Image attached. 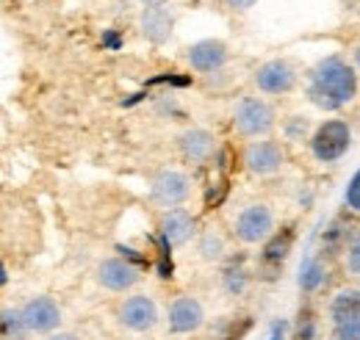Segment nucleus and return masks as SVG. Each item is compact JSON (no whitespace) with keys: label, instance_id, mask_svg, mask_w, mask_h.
Wrapping results in <instances>:
<instances>
[{"label":"nucleus","instance_id":"nucleus-1","mask_svg":"<svg viewBox=\"0 0 360 340\" xmlns=\"http://www.w3.org/2000/svg\"><path fill=\"white\" fill-rule=\"evenodd\" d=\"M308 100L321 111H341L355 103L360 91L358 67L344 55H324L308 75Z\"/></svg>","mask_w":360,"mask_h":340},{"label":"nucleus","instance_id":"nucleus-13","mask_svg":"<svg viewBox=\"0 0 360 340\" xmlns=\"http://www.w3.org/2000/svg\"><path fill=\"white\" fill-rule=\"evenodd\" d=\"M230 58V50L222 39H200L186 50V64L200 72V75H214L219 72Z\"/></svg>","mask_w":360,"mask_h":340},{"label":"nucleus","instance_id":"nucleus-3","mask_svg":"<svg viewBox=\"0 0 360 340\" xmlns=\"http://www.w3.org/2000/svg\"><path fill=\"white\" fill-rule=\"evenodd\" d=\"M333 340H360V285L335 291L327 307Z\"/></svg>","mask_w":360,"mask_h":340},{"label":"nucleus","instance_id":"nucleus-2","mask_svg":"<svg viewBox=\"0 0 360 340\" xmlns=\"http://www.w3.org/2000/svg\"><path fill=\"white\" fill-rule=\"evenodd\" d=\"M311 155L316 164H338L349 147H352V128L347 119H324L321 125H316L311 138H308Z\"/></svg>","mask_w":360,"mask_h":340},{"label":"nucleus","instance_id":"nucleus-25","mask_svg":"<svg viewBox=\"0 0 360 340\" xmlns=\"http://www.w3.org/2000/svg\"><path fill=\"white\" fill-rule=\"evenodd\" d=\"M308 130H311L308 117H291V119L285 122V136H288L291 141H302V138L308 136Z\"/></svg>","mask_w":360,"mask_h":340},{"label":"nucleus","instance_id":"nucleus-11","mask_svg":"<svg viewBox=\"0 0 360 340\" xmlns=\"http://www.w3.org/2000/svg\"><path fill=\"white\" fill-rule=\"evenodd\" d=\"M117 318L131 332H150L158 324V304L147 294H134L117 307Z\"/></svg>","mask_w":360,"mask_h":340},{"label":"nucleus","instance_id":"nucleus-16","mask_svg":"<svg viewBox=\"0 0 360 340\" xmlns=\"http://www.w3.org/2000/svg\"><path fill=\"white\" fill-rule=\"evenodd\" d=\"M139 28H141V37L153 44H164L169 42L172 37V28H175V14L169 6L164 3H153V6H144L141 14H139Z\"/></svg>","mask_w":360,"mask_h":340},{"label":"nucleus","instance_id":"nucleus-4","mask_svg":"<svg viewBox=\"0 0 360 340\" xmlns=\"http://www.w3.org/2000/svg\"><path fill=\"white\" fill-rule=\"evenodd\" d=\"M274 119H277L274 108L264 97H255V94H244L233 108V128L250 141L269 138V133L274 130Z\"/></svg>","mask_w":360,"mask_h":340},{"label":"nucleus","instance_id":"nucleus-9","mask_svg":"<svg viewBox=\"0 0 360 340\" xmlns=\"http://www.w3.org/2000/svg\"><path fill=\"white\" fill-rule=\"evenodd\" d=\"M22 321L31 335H53L61 324V307L53 296H34L28 299L22 307Z\"/></svg>","mask_w":360,"mask_h":340},{"label":"nucleus","instance_id":"nucleus-6","mask_svg":"<svg viewBox=\"0 0 360 340\" xmlns=\"http://www.w3.org/2000/svg\"><path fill=\"white\" fill-rule=\"evenodd\" d=\"M233 233H236V238H238L241 244H247V247L266 244L271 235L277 233V230H274V213H271V208L264 205V202L247 205L244 211L236 216Z\"/></svg>","mask_w":360,"mask_h":340},{"label":"nucleus","instance_id":"nucleus-12","mask_svg":"<svg viewBox=\"0 0 360 340\" xmlns=\"http://www.w3.org/2000/svg\"><path fill=\"white\" fill-rule=\"evenodd\" d=\"M139 280H141V268L125 257H105L97 266V282H100V288H105L111 294L131 291Z\"/></svg>","mask_w":360,"mask_h":340},{"label":"nucleus","instance_id":"nucleus-8","mask_svg":"<svg viewBox=\"0 0 360 340\" xmlns=\"http://www.w3.org/2000/svg\"><path fill=\"white\" fill-rule=\"evenodd\" d=\"M297 81H300V72H297V67L288 58H269L252 75V84L258 86V91L271 94V97L294 91Z\"/></svg>","mask_w":360,"mask_h":340},{"label":"nucleus","instance_id":"nucleus-14","mask_svg":"<svg viewBox=\"0 0 360 340\" xmlns=\"http://www.w3.org/2000/svg\"><path fill=\"white\" fill-rule=\"evenodd\" d=\"M178 150L183 161L194 166H205L217 155V136L205 128H188L178 136Z\"/></svg>","mask_w":360,"mask_h":340},{"label":"nucleus","instance_id":"nucleus-18","mask_svg":"<svg viewBox=\"0 0 360 340\" xmlns=\"http://www.w3.org/2000/svg\"><path fill=\"white\" fill-rule=\"evenodd\" d=\"M291 241H294V233L291 230H280V233H274L269 241H266V249H264V266H280L285 255H288V249H291Z\"/></svg>","mask_w":360,"mask_h":340},{"label":"nucleus","instance_id":"nucleus-5","mask_svg":"<svg viewBox=\"0 0 360 340\" xmlns=\"http://www.w3.org/2000/svg\"><path fill=\"white\" fill-rule=\"evenodd\" d=\"M191 177L180 169H161L153 174L150 180V200L153 205L172 211V208H183V202L191 197Z\"/></svg>","mask_w":360,"mask_h":340},{"label":"nucleus","instance_id":"nucleus-29","mask_svg":"<svg viewBox=\"0 0 360 340\" xmlns=\"http://www.w3.org/2000/svg\"><path fill=\"white\" fill-rule=\"evenodd\" d=\"M352 64L358 67V72H360V44L355 47V50H352Z\"/></svg>","mask_w":360,"mask_h":340},{"label":"nucleus","instance_id":"nucleus-10","mask_svg":"<svg viewBox=\"0 0 360 340\" xmlns=\"http://www.w3.org/2000/svg\"><path fill=\"white\" fill-rule=\"evenodd\" d=\"M205 324V307L202 301L188 294L175 296L167 307V327L172 335H191Z\"/></svg>","mask_w":360,"mask_h":340},{"label":"nucleus","instance_id":"nucleus-19","mask_svg":"<svg viewBox=\"0 0 360 340\" xmlns=\"http://www.w3.org/2000/svg\"><path fill=\"white\" fill-rule=\"evenodd\" d=\"M197 252H200L202 260L217 263V260H222V255H225V238H222L217 230H208V233L200 235V241H197Z\"/></svg>","mask_w":360,"mask_h":340},{"label":"nucleus","instance_id":"nucleus-27","mask_svg":"<svg viewBox=\"0 0 360 340\" xmlns=\"http://www.w3.org/2000/svg\"><path fill=\"white\" fill-rule=\"evenodd\" d=\"M269 340H285V324H283V321H277V324L271 327Z\"/></svg>","mask_w":360,"mask_h":340},{"label":"nucleus","instance_id":"nucleus-26","mask_svg":"<svg viewBox=\"0 0 360 340\" xmlns=\"http://www.w3.org/2000/svg\"><path fill=\"white\" fill-rule=\"evenodd\" d=\"M222 3H225L230 11H250L258 0H222Z\"/></svg>","mask_w":360,"mask_h":340},{"label":"nucleus","instance_id":"nucleus-24","mask_svg":"<svg viewBox=\"0 0 360 340\" xmlns=\"http://www.w3.org/2000/svg\"><path fill=\"white\" fill-rule=\"evenodd\" d=\"M291 340H316V318L305 310L297 321V329H294V338Z\"/></svg>","mask_w":360,"mask_h":340},{"label":"nucleus","instance_id":"nucleus-28","mask_svg":"<svg viewBox=\"0 0 360 340\" xmlns=\"http://www.w3.org/2000/svg\"><path fill=\"white\" fill-rule=\"evenodd\" d=\"M47 340H81V338L72 335V332H53V335H47Z\"/></svg>","mask_w":360,"mask_h":340},{"label":"nucleus","instance_id":"nucleus-23","mask_svg":"<svg viewBox=\"0 0 360 340\" xmlns=\"http://www.w3.org/2000/svg\"><path fill=\"white\" fill-rule=\"evenodd\" d=\"M347 268L352 277L360 280V230H355L347 241Z\"/></svg>","mask_w":360,"mask_h":340},{"label":"nucleus","instance_id":"nucleus-20","mask_svg":"<svg viewBox=\"0 0 360 340\" xmlns=\"http://www.w3.org/2000/svg\"><path fill=\"white\" fill-rule=\"evenodd\" d=\"M0 324H3V340H25L31 335L28 327H25V321H22V313H20V310L6 307Z\"/></svg>","mask_w":360,"mask_h":340},{"label":"nucleus","instance_id":"nucleus-21","mask_svg":"<svg viewBox=\"0 0 360 340\" xmlns=\"http://www.w3.org/2000/svg\"><path fill=\"white\" fill-rule=\"evenodd\" d=\"M222 285L230 296H241L250 285V274L241 268V266H230L225 274H222Z\"/></svg>","mask_w":360,"mask_h":340},{"label":"nucleus","instance_id":"nucleus-15","mask_svg":"<svg viewBox=\"0 0 360 340\" xmlns=\"http://www.w3.org/2000/svg\"><path fill=\"white\" fill-rule=\"evenodd\" d=\"M158 233L167 247H183L197 235V218L188 208H172L161 213Z\"/></svg>","mask_w":360,"mask_h":340},{"label":"nucleus","instance_id":"nucleus-30","mask_svg":"<svg viewBox=\"0 0 360 340\" xmlns=\"http://www.w3.org/2000/svg\"><path fill=\"white\" fill-rule=\"evenodd\" d=\"M144 6H153V3H164V0H141Z\"/></svg>","mask_w":360,"mask_h":340},{"label":"nucleus","instance_id":"nucleus-7","mask_svg":"<svg viewBox=\"0 0 360 340\" xmlns=\"http://www.w3.org/2000/svg\"><path fill=\"white\" fill-rule=\"evenodd\" d=\"M244 169L255 177H271L285 166V150L274 138H255L244 147Z\"/></svg>","mask_w":360,"mask_h":340},{"label":"nucleus","instance_id":"nucleus-17","mask_svg":"<svg viewBox=\"0 0 360 340\" xmlns=\"http://www.w3.org/2000/svg\"><path fill=\"white\" fill-rule=\"evenodd\" d=\"M300 288L305 291V294H316L324 282H327V268H324V263H321V257L316 255H305L302 260V266H300Z\"/></svg>","mask_w":360,"mask_h":340},{"label":"nucleus","instance_id":"nucleus-22","mask_svg":"<svg viewBox=\"0 0 360 340\" xmlns=\"http://www.w3.org/2000/svg\"><path fill=\"white\" fill-rule=\"evenodd\" d=\"M344 208L349 213L360 216V166L355 169V174L349 177L347 188H344Z\"/></svg>","mask_w":360,"mask_h":340}]
</instances>
